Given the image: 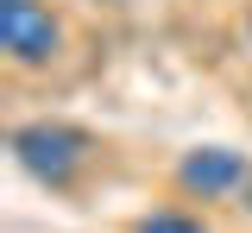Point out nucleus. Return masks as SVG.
I'll list each match as a JSON object with an SVG mask.
<instances>
[{
    "mask_svg": "<svg viewBox=\"0 0 252 233\" xmlns=\"http://www.w3.org/2000/svg\"><path fill=\"white\" fill-rule=\"evenodd\" d=\"M13 158L38 183H69L82 170V158H89V133L63 126V120H32V126L13 133Z\"/></svg>",
    "mask_w": 252,
    "mask_h": 233,
    "instance_id": "1",
    "label": "nucleus"
},
{
    "mask_svg": "<svg viewBox=\"0 0 252 233\" xmlns=\"http://www.w3.org/2000/svg\"><path fill=\"white\" fill-rule=\"evenodd\" d=\"M0 44H6V57L19 69H44L57 57V19H51V6H38V0H0Z\"/></svg>",
    "mask_w": 252,
    "mask_h": 233,
    "instance_id": "2",
    "label": "nucleus"
},
{
    "mask_svg": "<svg viewBox=\"0 0 252 233\" xmlns=\"http://www.w3.org/2000/svg\"><path fill=\"white\" fill-rule=\"evenodd\" d=\"M177 183H183L189 196H227V189H246V158L240 151H227V145H202V151H189L183 164H177Z\"/></svg>",
    "mask_w": 252,
    "mask_h": 233,
    "instance_id": "3",
    "label": "nucleus"
},
{
    "mask_svg": "<svg viewBox=\"0 0 252 233\" xmlns=\"http://www.w3.org/2000/svg\"><path fill=\"white\" fill-rule=\"evenodd\" d=\"M132 233H208V227H202V221H189V214H170V208H164V214H145Z\"/></svg>",
    "mask_w": 252,
    "mask_h": 233,
    "instance_id": "4",
    "label": "nucleus"
},
{
    "mask_svg": "<svg viewBox=\"0 0 252 233\" xmlns=\"http://www.w3.org/2000/svg\"><path fill=\"white\" fill-rule=\"evenodd\" d=\"M240 208H246V214H252V183H246V202H240Z\"/></svg>",
    "mask_w": 252,
    "mask_h": 233,
    "instance_id": "5",
    "label": "nucleus"
},
{
    "mask_svg": "<svg viewBox=\"0 0 252 233\" xmlns=\"http://www.w3.org/2000/svg\"><path fill=\"white\" fill-rule=\"evenodd\" d=\"M107 6H120V0H107Z\"/></svg>",
    "mask_w": 252,
    "mask_h": 233,
    "instance_id": "6",
    "label": "nucleus"
}]
</instances>
